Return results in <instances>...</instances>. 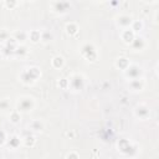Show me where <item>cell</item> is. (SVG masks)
Segmentation results:
<instances>
[{"mask_svg": "<svg viewBox=\"0 0 159 159\" xmlns=\"http://www.w3.org/2000/svg\"><path fill=\"white\" fill-rule=\"evenodd\" d=\"M36 106V102L34 99V97L31 96H21L16 99V104H15V111H17L19 113L24 114V113H30Z\"/></svg>", "mask_w": 159, "mask_h": 159, "instance_id": "2", "label": "cell"}, {"mask_svg": "<svg viewBox=\"0 0 159 159\" xmlns=\"http://www.w3.org/2000/svg\"><path fill=\"white\" fill-rule=\"evenodd\" d=\"M53 39V35L52 32H50L48 30H42L41 31V41L42 42H48Z\"/></svg>", "mask_w": 159, "mask_h": 159, "instance_id": "26", "label": "cell"}, {"mask_svg": "<svg viewBox=\"0 0 159 159\" xmlns=\"http://www.w3.org/2000/svg\"><path fill=\"white\" fill-rule=\"evenodd\" d=\"M80 53L81 56L88 61V62H96L97 58H98V52H97V47L91 43V42H86L81 46L80 48Z\"/></svg>", "mask_w": 159, "mask_h": 159, "instance_id": "4", "label": "cell"}, {"mask_svg": "<svg viewBox=\"0 0 159 159\" xmlns=\"http://www.w3.org/2000/svg\"><path fill=\"white\" fill-rule=\"evenodd\" d=\"M27 35H29V40L32 43H37L41 41V31L40 30H31L27 32Z\"/></svg>", "mask_w": 159, "mask_h": 159, "instance_id": "19", "label": "cell"}, {"mask_svg": "<svg viewBox=\"0 0 159 159\" xmlns=\"http://www.w3.org/2000/svg\"><path fill=\"white\" fill-rule=\"evenodd\" d=\"M16 5H17V1H15V0H5L4 1V6L10 9V10H12Z\"/></svg>", "mask_w": 159, "mask_h": 159, "instance_id": "28", "label": "cell"}, {"mask_svg": "<svg viewBox=\"0 0 159 159\" xmlns=\"http://www.w3.org/2000/svg\"><path fill=\"white\" fill-rule=\"evenodd\" d=\"M9 37H10V32L5 29H0V41L4 43Z\"/></svg>", "mask_w": 159, "mask_h": 159, "instance_id": "27", "label": "cell"}, {"mask_svg": "<svg viewBox=\"0 0 159 159\" xmlns=\"http://www.w3.org/2000/svg\"><path fill=\"white\" fill-rule=\"evenodd\" d=\"M57 86L62 89H66L68 88V80L67 78H60V81L57 82Z\"/></svg>", "mask_w": 159, "mask_h": 159, "instance_id": "29", "label": "cell"}, {"mask_svg": "<svg viewBox=\"0 0 159 159\" xmlns=\"http://www.w3.org/2000/svg\"><path fill=\"white\" fill-rule=\"evenodd\" d=\"M19 46V43L16 42V40L10 36L2 45H1V55L4 57H11V56H15V51H16V47Z\"/></svg>", "mask_w": 159, "mask_h": 159, "instance_id": "6", "label": "cell"}, {"mask_svg": "<svg viewBox=\"0 0 159 159\" xmlns=\"http://www.w3.org/2000/svg\"><path fill=\"white\" fill-rule=\"evenodd\" d=\"M41 76V71L39 67L36 66H32V67H29V68H24L19 76L20 81L25 84H31L34 82H36L39 80V77Z\"/></svg>", "mask_w": 159, "mask_h": 159, "instance_id": "3", "label": "cell"}, {"mask_svg": "<svg viewBox=\"0 0 159 159\" xmlns=\"http://www.w3.org/2000/svg\"><path fill=\"white\" fill-rule=\"evenodd\" d=\"M134 19L132 15L129 14H119L114 17V22L117 25V27L122 29V30H125V29H130L132 24H133Z\"/></svg>", "mask_w": 159, "mask_h": 159, "instance_id": "8", "label": "cell"}, {"mask_svg": "<svg viewBox=\"0 0 159 159\" xmlns=\"http://www.w3.org/2000/svg\"><path fill=\"white\" fill-rule=\"evenodd\" d=\"M144 86H145V81L142 78H137V80H132L128 82V87L134 91V92H140L144 89Z\"/></svg>", "mask_w": 159, "mask_h": 159, "instance_id": "12", "label": "cell"}, {"mask_svg": "<svg viewBox=\"0 0 159 159\" xmlns=\"http://www.w3.org/2000/svg\"><path fill=\"white\" fill-rule=\"evenodd\" d=\"M6 140H7V139H6V134H5V132L0 129V145H2Z\"/></svg>", "mask_w": 159, "mask_h": 159, "instance_id": "31", "label": "cell"}, {"mask_svg": "<svg viewBox=\"0 0 159 159\" xmlns=\"http://www.w3.org/2000/svg\"><path fill=\"white\" fill-rule=\"evenodd\" d=\"M21 142H22V144L25 145V147H32L34 144H35V142H36V139H35V137L32 135V134H27L26 137H24L22 139H21Z\"/></svg>", "mask_w": 159, "mask_h": 159, "instance_id": "24", "label": "cell"}, {"mask_svg": "<svg viewBox=\"0 0 159 159\" xmlns=\"http://www.w3.org/2000/svg\"><path fill=\"white\" fill-rule=\"evenodd\" d=\"M123 75L124 77L128 80V81H132V80H137V78H142L143 76V70L139 65L137 63H130L124 71H123Z\"/></svg>", "mask_w": 159, "mask_h": 159, "instance_id": "7", "label": "cell"}, {"mask_svg": "<svg viewBox=\"0 0 159 159\" xmlns=\"http://www.w3.org/2000/svg\"><path fill=\"white\" fill-rule=\"evenodd\" d=\"M51 65H52V67H55V68H57V70H61V68L65 66V58H63L61 55H56V56L52 57Z\"/></svg>", "mask_w": 159, "mask_h": 159, "instance_id": "17", "label": "cell"}, {"mask_svg": "<svg viewBox=\"0 0 159 159\" xmlns=\"http://www.w3.org/2000/svg\"><path fill=\"white\" fill-rule=\"evenodd\" d=\"M114 65H116V67L118 68V70H122V71H124L129 65H130V62H129V60L127 58V57H124V56H120V57H118L117 60H116V62H114Z\"/></svg>", "mask_w": 159, "mask_h": 159, "instance_id": "16", "label": "cell"}, {"mask_svg": "<svg viewBox=\"0 0 159 159\" xmlns=\"http://www.w3.org/2000/svg\"><path fill=\"white\" fill-rule=\"evenodd\" d=\"M65 159H80V155H78V153H77V152L72 150V152H70V153H67V154H66Z\"/></svg>", "mask_w": 159, "mask_h": 159, "instance_id": "30", "label": "cell"}, {"mask_svg": "<svg viewBox=\"0 0 159 159\" xmlns=\"http://www.w3.org/2000/svg\"><path fill=\"white\" fill-rule=\"evenodd\" d=\"M117 147H118L119 153L123 157H127V158H133L138 153V145L132 143L129 139H125V138L119 139L118 143H117Z\"/></svg>", "mask_w": 159, "mask_h": 159, "instance_id": "1", "label": "cell"}, {"mask_svg": "<svg viewBox=\"0 0 159 159\" xmlns=\"http://www.w3.org/2000/svg\"><path fill=\"white\" fill-rule=\"evenodd\" d=\"M10 106L11 103L9 98H0V112H9Z\"/></svg>", "mask_w": 159, "mask_h": 159, "instance_id": "25", "label": "cell"}, {"mask_svg": "<svg viewBox=\"0 0 159 159\" xmlns=\"http://www.w3.org/2000/svg\"><path fill=\"white\" fill-rule=\"evenodd\" d=\"M21 143H22V142H21L20 137H17V135H11V137L7 139V144H9V147H10L11 149L19 148Z\"/></svg>", "mask_w": 159, "mask_h": 159, "instance_id": "20", "label": "cell"}, {"mask_svg": "<svg viewBox=\"0 0 159 159\" xmlns=\"http://www.w3.org/2000/svg\"><path fill=\"white\" fill-rule=\"evenodd\" d=\"M50 6H51V11L55 14H58V15L66 14L71 9V4L68 1H62V0L52 1V2H50Z\"/></svg>", "mask_w": 159, "mask_h": 159, "instance_id": "9", "label": "cell"}, {"mask_svg": "<svg viewBox=\"0 0 159 159\" xmlns=\"http://www.w3.org/2000/svg\"><path fill=\"white\" fill-rule=\"evenodd\" d=\"M9 117H10V122L12 124H19L21 122V113H19L17 111H11Z\"/></svg>", "mask_w": 159, "mask_h": 159, "instance_id": "23", "label": "cell"}, {"mask_svg": "<svg viewBox=\"0 0 159 159\" xmlns=\"http://www.w3.org/2000/svg\"><path fill=\"white\" fill-rule=\"evenodd\" d=\"M65 30H66V34H67V35H70V36H76V35L78 34L80 27H78V25H77L76 22H68V24L66 25Z\"/></svg>", "mask_w": 159, "mask_h": 159, "instance_id": "18", "label": "cell"}, {"mask_svg": "<svg viewBox=\"0 0 159 159\" xmlns=\"http://www.w3.org/2000/svg\"><path fill=\"white\" fill-rule=\"evenodd\" d=\"M12 37L16 40V42H17L19 45H24V43H25V41L29 39V35H27V32H26V31L16 30V31H14Z\"/></svg>", "mask_w": 159, "mask_h": 159, "instance_id": "14", "label": "cell"}, {"mask_svg": "<svg viewBox=\"0 0 159 159\" xmlns=\"http://www.w3.org/2000/svg\"><path fill=\"white\" fill-rule=\"evenodd\" d=\"M134 116L140 119V120H145L150 117V108L149 106H147L145 103H140V104H137L134 107Z\"/></svg>", "mask_w": 159, "mask_h": 159, "instance_id": "10", "label": "cell"}, {"mask_svg": "<svg viewBox=\"0 0 159 159\" xmlns=\"http://www.w3.org/2000/svg\"><path fill=\"white\" fill-rule=\"evenodd\" d=\"M67 80H68V88H71L73 92L83 91L86 86V77L82 73H72Z\"/></svg>", "mask_w": 159, "mask_h": 159, "instance_id": "5", "label": "cell"}, {"mask_svg": "<svg viewBox=\"0 0 159 159\" xmlns=\"http://www.w3.org/2000/svg\"><path fill=\"white\" fill-rule=\"evenodd\" d=\"M29 128H30L31 130L36 132V133H40V132H42V130L45 129V123H43L41 119H34V120H31V123L29 124Z\"/></svg>", "mask_w": 159, "mask_h": 159, "instance_id": "15", "label": "cell"}, {"mask_svg": "<svg viewBox=\"0 0 159 159\" xmlns=\"http://www.w3.org/2000/svg\"><path fill=\"white\" fill-rule=\"evenodd\" d=\"M143 21L142 20H134L133 21V24H132V26H130V30L137 35L139 31H142L143 30Z\"/></svg>", "mask_w": 159, "mask_h": 159, "instance_id": "22", "label": "cell"}, {"mask_svg": "<svg viewBox=\"0 0 159 159\" xmlns=\"http://www.w3.org/2000/svg\"><path fill=\"white\" fill-rule=\"evenodd\" d=\"M130 47H132L134 51H143V50L147 47V41H145L144 37L137 35V36L134 37V40L132 41Z\"/></svg>", "mask_w": 159, "mask_h": 159, "instance_id": "11", "label": "cell"}, {"mask_svg": "<svg viewBox=\"0 0 159 159\" xmlns=\"http://www.w3.org/2000/svg\"><path fill=\"white\" fill-rule=\"evenodd\" d=\"M135 36H137V35H135L130 29L122 30V32H120V39H122V41H123L124 43H127V45H130Z\"/></svg>", "mask_w": 159, "mask_h": 159, "instance_id": "13", "label": "cell"}, {"mask_svg": "<svg viewBox=\"0 0 159 159\" xmlns=\"http://www.w3.org/2000/svg\"><path fill=\"white\" fill-rule=\"evenodd\" d=\"M27 53H29V48H27V46L25 43L24 45H19L16 47V51H15V56L16 57H25V56H27Z\"/></svg>", "mask_w": 159, "mask_h": 159, "instance_id": "21", "label": "cell"}]
</instances>
